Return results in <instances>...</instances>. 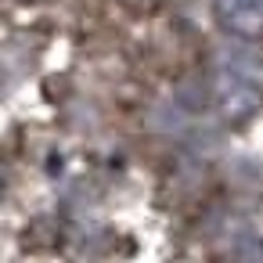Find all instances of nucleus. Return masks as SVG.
Segmentation results:
<instances>
[{"instance_id": "nucleus-1", "label": "nucleus", "mask_w": 263, "mask_h": 263, "mask_svg": "<svg viewBox=\"0 0 263 263\" xmlns=\"http://www.w3.org/2000/svg\"><path fill=\"white\" fill-rule=\"evenodd\" d=\"M220 18L241 36H263V0H220Z\"/></svg>"}]
</instances>
